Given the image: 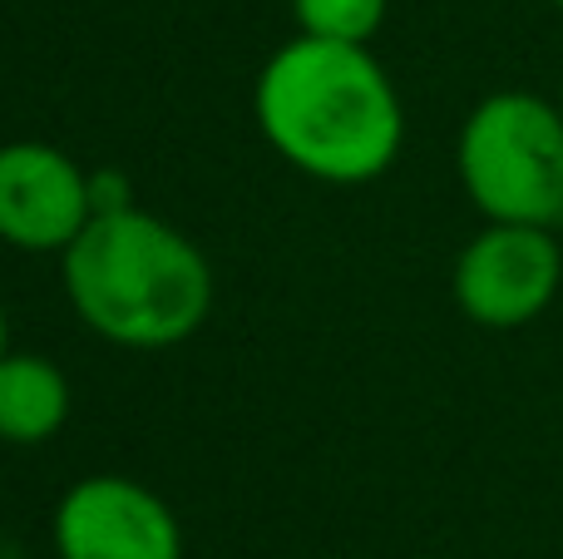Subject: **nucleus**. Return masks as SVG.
Wrapping results in <instances>:
<instances>
[{
	"label": "nucleus",
	"instance_id": "obj_1",
	"mask_svg": "<svg viewBox=\"0 0 563 559\" xmlns=\"http://www.w3.org/2000/svg\"><path fill=\"white\" fill-rule=\"evenodd\" d=\"M257 129L321 184H371L406 144V109L366 45L297 35L257 75Z\"/></svg>",
	"mask_w": 563,
	"mask_h": 559
},
{
	"label": "nucleus",
	"instance_id": "obj_2",
	"mask_svg": "<svg viewBox=\"0 0 563 559\" xmlns=\"http://www.w3.org/2000/svg\"><path fill=\"white\" fill-rule=\"evenodd\" d=\"M65 293L95 337L158 352L203 327L213 307V267L164 218L104 208L65 248Z\"/></svg>",
	"mask_w": 563,
	"mask_h": 559
},
{
	"label": "nucleus",
	"instance_id": "obj_3",
	"mask_svg": "<svg viewBox=\"0 0 563 559\" xmlns=\"http://www.w3.org/2000/svg\"><path fill=\"white\" fill-rule=\"evenodd\" d=\"M460 184L489 223H563V109L529 89H499L460 129Z\"/></svg>",
	"mask_w": 563,
	"mask_h": 559
},
{
	"label": "nucleus",
	"instance_id": "obj_4",
	"mask_svg": "<svg viewBox=\"0 0 563 559\" xmlns=\"http://www.w3.org/2000/svg\"><path fill=\"white\" fill-rule=\"evenodd\" d=\"M563 283V248L554 228L539 223H485L455 257V303L475 327L515 332L529 327Z\"/></svg>",
	"mask_w": 563,
	"mask_h": 559
},
{
	"label": "nucleus",
	"instance_id": "obj_5",
	"mask_svg": "<svg viewBox=\"0 0 563 559\" xmlns=\"http://www.w3.org/2000/svg\"><path fill=\"white\" fill-rule=\"evenodd\" d=\"M59 559H184L178 520L148 485L129 475H89L55 511Z\"/></svg>",
	"mask_w": 563,
	"mask_h": 559
},
{
	"label": "nucleus",
	"instance_id": "obj_6",
	"mask_svg": "<svg viewBox=\"0 0 563 559\" xmlns=\"http://www.w3.org/2000/svg\"><path fill=\"white\" fill-rule=\"evenodd\" d=\"M95 218V184L55 144L0 149V238L25 253H65Z\"/></svg>",
	"mask_w": 563,
	"mask_h": 559
},
{
	"label": "nucleus",
	"instance_id": "obj_7",
	"mask_svg": "<svg viewBox=\"0 0 563 559\" xmlns=\"http://www.w3.org/2000/svg\"><path fill=\"white\" fill-rule=\"evenodd\" d=\"M69 421V382L49 357H0V441L40 446Z\"/></svg>",
	"mask_w": 563,
	"mask_h": 559
},
{
	"label": "nucleus",
	"instance_id": "obj_8",
	"mask_svg": "<svg viewBox=\"0 0 563 559\" xmlns=\"http://www.w3.org/2000/svg\"><path fill=\"white\" fill-rule=\"evenodd\" d=\"M390 0H291L301 35L341 40V45H366L380 25H386Z\"/></svg>",
	"mask_w": 563,
	"mask_h": 559
},
{
	"label": "nucleus",
	"instance_id": "obj_9",
	"mask_svg": "<svg viewBox=\"0 0 563 559\" xmlns=\"http://www.w3.org/2000/svg\"><path fill=\"white\" fill-rule=\"evenodd\" d=\"M10 352V327H5V307H0V357Z\"/></svg>",
	"mask_w": 563,
	"mask_h": 559
},
{
	"label": "nucleus",
	"instance_id": "obj_10",
	"mask_svg": "<svg viewBox=\"0 0 563 559\" xmlns=\"http://www.w3.org/2000/svg\"><path fill=\"white\" fill-rule=\"evenodd\" d=\"M554 6H559V10H563V0H554Z\"/></svg>",
	"mask_w": 563,
	"mask_h": 559
},
{
	"label": "nucleus",
	"instance_id": "obj_11",
	"mask_svg": "<svg viewBox=\"0 0 563 559\" xmlns=\"http://www.w3.org/2000/svg\"><path fill=\"white\" fill-rule=\"evenodd\" d=\"M559 109H563V95H559Z\"/></svg>",
	"mask_w": 563,
	"mask_h": 559
}]
</instances>
